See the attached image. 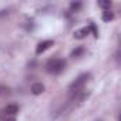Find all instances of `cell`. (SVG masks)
<instances>
[{
	"label": "cell",
	"mask_w": 121,
	"mask_h": 121,
	"mask_svg": "<svg viewBox=\"0 0 121 121\" xmlns=\"http://www.w3.org/2000/svg\"><path fill=\"white\" fill-rule=\"evenodd\" d=\"M88 34H90L88 27H83V29H78V30L74 33V39L81 40V39H84V37H86V36H88Z\"/></svg>",
	"instance_id": "obj_5"
},
{
	"label": "cell",
	"mask_w": 121,
	"mask_h": 121,
	"mask_svg": "<svg viewBox=\"0 0 121 121\" xmlns=\"http://www.w3.org/2000/svg\"><path fill=\"white\" fill-rule=\"evenodd\" d=\"M19 112V105L17 104H7L3 110H2V117H14Z\"/></svg>",
	"instance_id": "obj_3"
},
{
	"label": "cell",
	"mask_w": 121,
	"mask_h": 121,
	"mask_svg": "<svg viewBox=\"0 0 121 121\" xmlns=\"http://www.w3.org/2000/svg\"><path fill=\"white\" fill-rule=\"evenodd\" d=\"M83 54H84V47H77V48H74L71 51V57L73 58H77V57H80Z\"/></svg>",
	"instance_id": "obj_8"
},
{
	"label": "cell",
	"mask_w": 121,
	"mask_h": 121,
	"mask_svg": "<svg viewBox=\"0 0 121 121\" xmlns=\"http://www.w3.org/2000/svg\"><path fill=\"white\" fill-rule=\"evenodd\" d=\"M81 6H83V4H81L80 2H73V3L70 4V10H71V12H78V10L81 9Z\"/></svg>",
	"instance_id": "obj_9"
},
{
	"label": "cell",
	"mask_w": 121,
	"mask_h": 121,
	"mask_svg": "<svg viewBox=\"0 0 121 121\" xmlns=\"http://www.w3.org/2000/svg\"><path fill=\"white\" fill-rule=\"evenodd\" d=\"M31 93H33L34 95L43 94V93H44V86H43L41 83H34V84L31 86Z\"/></svg>",
	"instance_id": "obj_6"
},
{
	"label": "cell",
	"mask_w": 121,
	"mask_h": 121,
	"mask_svg": "<svg viewBox=\"0 0 121 121\" xmlns=\"http://www.w3.org/2000/svg\"><path fill=\"white\" fill-rule=\"evenodd\" d=\"M51 46H54V41H53V40H44V41L39 43L37 47H36V54H41V53H44V51L48 50Z\"/></svg>",
	"instance_id": "obj_4"
},
{
	"label": "cell",
	"mask_w": 121,
	"mask_h": 121,
	"mask_svg": "<svg viewBox=\"0 0 121 121\" xmlns=\"http://www.w3.org/2000/svg\"><path fill=\"white\" fill-rule=\"evenodd\" d=\"M3 121H16L14 117H3Z\"/></svg>",
	"instance_id": "obj_12"
},
{
	"label": "cell",
	"mask_w": 121,
	"mask_h": 121,
	"mask_svg": "<svg viewBox=\"0 0 121 121\" xmlns=\"http://www.w3.org/2000/svg\"><path fill=\"white\" fill-rule=\"evenodd\" d=\"M90 74L88 73H84V74H81V76H78L71 84H70V87H69V91H70V94H74V93H77V91H81V90H84V86L87 84V81L90 80Z\"/></svg>",
	"instance_id": "obj_2"
},
{
	"label": "cell",
	"mask_w": 121,
	"mask_h": 121,
	"mask_svg": "<svg viewBox=\"0 0 121 121\" xmlns=\"http://www.w3.org/2000/svg\"><path fill=\"white\" fill-rule=\"evenodd\" d=\"M101 19H103V22H107V23H108V22H111V20L114 19V13L110 12V10H105V12L103 13V17H101Z\"/></svg>",
	"instance_id": "obj_7"
},
{
	"label": "cell",
	"mask_w": 121,
	"mask_h": 121,
	"mask_svg": "<svg viewBox=\"0 0 121 121\" xmlns=\"http://www.w3.org/2000/svg\"><path fill=\"white\" fill-rule=\"evenodd\" d=\"M7 94H10V88L0 84V95H7Z\"/></svg>",
	"instance_id": "obj_10"
},
{
	"label": "cell",
	"mask_w": 121,
	"mask_h": 121,
	"mask_svg": "<svg viewBox=\"0 0 121 121\" xmlns=\"http://www.w3.org/2000/svg\"><path fill=\"white\" fill-rule=\"evenodd\" d=\"M111 2H98V7H103V9H105V10H110V7H111Z\"/></svg>",
	"instance_id": "obj_11"
},
{
	"label": "cell",
	"mask_w": 121,
	"mask_h": 121,
	"mask_svg": "<svg viewBox=\"0 0 121 121\" xmlns=\"http://www.w3.org/2000/svg\"><path fill=\"white\" fill-rule=\"evenodd\" d=\"M64 69H66V61L63 58H50L47 61V64H46L47 73L54 74V76L61 74L64 71Z\"/></svg>",
	"instance_id": "obj_1"
}]
</instances>
